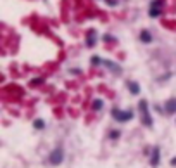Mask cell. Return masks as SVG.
Instances as JSON below:
<instances>
[{"label": "cell", "instance_id": "6da1fadb", "mask_svg": "<svg viewBox=\"0 0 176 168\" xmlns=\"http://www.w3.org/2000/svg\"><path fill=\"white\" fill-rule=\"evenodd\" d=\"M138 111H140V118H142L143 127L152 128L154 120H152V115H150V109H149V102H147L145 99H140L138 101Z\"/></svg>", "mask_w": 176, "mask_h": 168}, {"label": "cell", "instance_id": "7a4b0ae2", "mask_svg": "<svg viewBox=\"0 0 176 168\" xmlns=\"http://www.w3.org/2000/svg\"><path fill=\"white\" fill-rule=\"evenodd\" d=\"M111 116H112L114 120H116L117 123H128V121H131V120L135 118V113L131 111V109H119V108H112L111 109Z\"/></svg>", "mask_w": 176, "mask_h": 168}, {"label": "cell", "instance_id": "3957f363", "mask_svg": "<svg viewBox=\"0 0 176 168\" xmlns=\"http://www.w3.org/2000/svg\"><path fill=\"white\" fill-rule=\"evenodd\" d=\"M64 160H66V154H64L62 146H57V147H54V149L50 151L49 163L52 165V166H60V165L64 163Z\"/></svg>", "mask_w": 176, "mask_h": 168}, {"label": "cell", "instance_id": "277c9868", "mask_svg": "<svg viewBox=\"0 0 176 168\" xmlns=\"http://www.w3.org/2000/svg\"><path fill=\"white\" fill-rule=\"evenodd\" d=\"M164 11V0H152L149 4V16L150 18H161Z\"/></svg>", "mask_w": 176, "mask_h": 168}, {"label": "cell", "instance_id": "5b68a950", "mask_svg": "<svg viewBox=\"0 0 176 168\" xmlns=\"http://www.w3.org/2000/svg\"><path fill=\"white\" fill-rule=\"evenodd\" d=\"M97 42H98V33H97V30H95V28H90V30L86 31V37H85L86 47H88V49H93L95 45H97Z\"/></svg>", "mask_w": 176, "mask_h": 168}, {"label": "cell", "instance_id": "8992f818", "mask_svg": "<svg viewBox=\"0 0 176 168\" xmlns=\"http://www.w3.org/2000/svg\"><path fill=\"white\" fill-rule=\"evenodd\" d=\"M161 165V147L159 146H154L152 154H150V166L152 168H157Z\"/></svg>", "mask_w": 176, "mask_h": 168}, {"label": "cell", "instance_id": "52a82bcc", "mask_svg": "<svg viewBox=\"0 0 176 168\" xmlns=\"http://www.w3.org/2000/svg\"><path fill=\"white\" fill-rule=\"evenodd\" d=\"M102 66H105L109 71H112L114 75H121V71H123L119 64L114 63V61H111V59H104V64H102Z\"/></svg>", "mask_w": 176, "mask_h": 168}, {"label": "cell", "instance_id": "ba28073f", "mask_svg": "<svg viewBox=\"0 0 176 168\" xmlns=\"http://www.w3.org/2000/svg\"><path fill=\"white\" fill-rule=\"evenodd\" d=\"M164 113L166 115H176V97H171L164 102Z\"/></svg>", "mask_w": 176, "mask_h": 168}, {"label": "cell", "instance_id": "9c48e42d", "mask_svg": "<svg viewBox=\"0 0 176 168\" xmlns=\"http://www.w3.org/2000/svg\"><path fill=\"white\" fill-rule=\"evenodd\" d=\"M138 38H140V42H142V43H145V45L152 43V40H154L152 33H150L149 30H142V31H140V35H138Z\"/></svg>", "mask_w": 176, "mask_h": 168}, {"label": "cell", "instance_id": "30bf717a", "mask_svg": "<svg viewBox=\"0 0 176 168\" xmlns=\"http://www.w3.org/2000/svg\"><path fill=\"white\" fill-rule=\"evenodd\" d=\"M126 89L130 90V94L131 95H138L140 94V85H138V82H133V80H130V82H126Z\"/></svg>", "mask_w": 176, "mask_h": 168}, {"label": "cell", "instance_id": "8fae6325", "mask_svg": "<svg viewBox=\"0 0 176 168\" xmlns=\"http://www.w3.org/2000/svg\"><path fill=\"white\" fill-rule=\"evenodd\" d=\"M92 109H93V111H102V109H104V101H102V99H93V102H92Z\"/></svg>", "mask_w": 176, "mask_h": 168}, {"label": "cell", "instance_id": "7c38bea8", "mask_svg": "<svg viewBox=\"0 0 176 168\" xmlns=\"http://www.w3.org/2000/svg\"><path fill=\"white\" fill-rule=\"evenodd\" d=\"M33 128H35V130H43V128H45V120L36 118L33 121Z\"/></svg>", "mask_w": 176, "mask_h": 168}, {"label": "cell", "instance_id": "4fadbf2b", "mask_svg": "<svg viewBox=\"0 0 176 168\" xmlns=\"http://www.w3.org/2000/svg\"><path fill=\"white\" fill-rule=\"evenodd\" d=\"M90 63H92V66H100V64H104V59L100 56H92Z\"/></svg>", "mask_w": 176, "mask_h": 168}, {"label": "cell", "instance_id": "5bb4252c", "mask_svg": "<svg viewBox=\"0 0 176 168\" xmlns=\"http://www.w3.org/2000/svg\"><path fill=\"white\" fill-rule=\"evenodd\" d=\"M121 130H111L109 132V140H119Z\"/></svg>", "mask_w": 176, "mask_h": 168}, {"label": "cell", "instance_id": "9a60e30c", "mask_svg": "<svg viewBox=\"0 0 176 168\" xmlns=\"http://www.w3.org/2000/svg\"><path fill=\"white\" fill-rule=\"evenodd\" d=\"M43 82H45L43 78H35V80H31V82H30V85L31 87H38L40 83H43Z\"/></svg>", "mask_w": 176, "mask_h": 168}, {"label": "cell", "instance_id": "2e32d148", "mask_svg": "<svg viewBox=\"0 0 176 168\" xmlns=\"http://www.w3.org/2000/svg\"><path fill=\"white\" fill-rule=\"evenodd\" d=\"M104 40L105 42H116V37H114V35H111V33H105L104 35Z\"/></svg>", "mask_w": 176, "mask_h": 168}, {"label": "cell", "instance_id": "e0dca14e", "mask_svg": "<svg viewBox=\"0 0 176 168\" xmlns=\"http://www.w3.org/2000/svg\"><path fill=\"white\" fill-rule=\"evenodd\" d=\"M105 4H107L109 7H116V5H117V2H116V0H105Z\"/></svg>", "mask_w": 176, "mask_h": 168}, {"label": "cell", "instance_id": "ac0fdd59", "mask_svg": "<svg viewBox=\"0 0 176 168\" xmlns=\"http://www.w3.org/2000/svg\"><path fill=\"white\" fill-rule=\"evenodd\" d=\"M169 165H171L173 168H176V156H174V158H171V161H169Z\"/></svg>", "mask_w": 176, "mask_h": 168}]
</instances>
